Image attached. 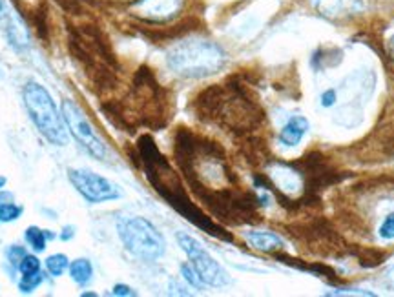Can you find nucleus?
I'll return each instance as SVG.
<instances>
[{
	"instance_id": "obj_1",
	"label": "nucleus",
	"mask_w": 394,
	"mask_h": 297,
	"mask_svg": "<svg viewBox=\"0 0 394 297\" xmlns=\"http://www.w3.org/2000/svg\"><path fill=\"white\" fill-rule=\"evenodd\" d=\"M141 155H143V161L144 164H146L148 180L152 183L153 188H155L181 216L186 217L190 223L203 228L210 235H215V237L221 239H230L229 235L224 234L223 228H220L215 223H212L199 208L193 206L189 195L184 194L183 186H181L179 179H177V176H175L174 170L170 168V164L165 161V157L159 153V150L155 148V145H153V140L150 139V137H143V139H141Z\"/></svg>"
},
{
	"instance_id": "obj_2",
	"label": "nucleus",
	"mask_w": 394,
	"mask_h": 297,
	"mask_svg": "<svg viewBox=\"0 0 394 297\" xmlns=\"http://www.w3.org/2000/svg\"><path fill=\"white\" fill-rule=\"evenodd\" d=\"M227 62V55L212 41L205 39H189L175 44L166 53L168 68L179 77L186 79H203L220 72Z\"/></svg>"
},
{
	"instance_id": "obj_3",
	"label": "nucleus",
	"mask_w": 394,
	"mask_h": 297,
	"mask_svg": "<svg viewBox=\"0 0 394 297\" xmlns=\"http://www.w3.org/2000/svg\"><path fill=\"white\" fill-rule=\"evenodd\" d=\"M24 104L30 113V119L41 131L48 143L55 146H66L68 131L64 126L63 113H58L51 95L48 93L44 86L39 82H27L24 86Z\"/></svg>"
},
{
	"instance_id": "obj_4",
	"label": "nucleus",
	"mask_w": 394,
	"mask_h": 297,
	"mask_svg": "<svg viewBox=\"0 0 394 297\" xmlns=\"http://www.w3.org/2000/svg\"><path fill=\"white\" fill-rule=\"evenodd\" d=\"M117 232L128 252L141 261H157L165 253V237L143 217H126L117 225Z\"/></svg>"
},
{
	"instance_id": "obj_5",
	"label": "nucleus",
	"mask_w": 394,
	"mask_h": 297,
	"mask_svg": "<svg viewBox=\"0 0 394 297\" xmlns=\"http://www.w3.org/2000/svg\"><path fill=\"white\" fill-rule=\"evenodd\" d=\"M177 243L183 248V252L189 256L190 265L193 266V270L199 274L201 281L208 286H214V289H221V286H227L230 283L229 274L224 272L223 266L215 261L210 253L206 252L203 244L193 239L192 235L179 232L177 234Z\"/></svg>"
},
{
	"instance_id": "obj_6",
	"label": "nucleus",
	"mask_w": 394,
	"mask_h": 297,
	"mask_svg": "<svg viewBox=\"0 0 394 297\" xmlns=\"http://www.w3.org/2000/svg\"><path fill=\"white\" fill-rule=\"evenodd\" d=\"M63 117L66 126L70 128V133L73 136V139L90 153L91 157L104 161L106 159V145L103 143V139L97 136V131L94 130V126L90 124V121L86 119V115L82 113V110L77 106L73 100L66 99L63 100Z\"/></svg>"
},
{
	"instance_id": "obj_7",
	"label": "nucleus",
	"mask_w": 394,
	"mask_h": 297,
	"mask_svg": "<svg viewBox=\"0 0 394 297\" xmlns=\"http://www.w3.org/2000/svg\"><path fill=\"white\" fill-rule=\"evenodd\" d=\"M68 179L73 188L91 204L106 203V201L121 197V192L112 180H108L106 177L99 176L91 170H77V168L68 170Z\"/></svg>"
},
{
	"instance_id": "obj_8",
	"label": "nucleus",
	"mask_w": 394,
	"mask_h": 297,
	"mask_svg": "<svg viewBox=\"0 0 394 297\" xmlns=\"http://www.w3.org/2000/svg\"><path fill=\"white\" fill-rule=\"evenodd\" d=\"M184 0H137L132 4L135 15L152 22H165L183 9Z\"/></svg>"
},
{
	"instance_id": "obj_9",
	"label": "nucleus",
	"mask_w": 394,
	"mask_h": 297,
	"mask_svg": "<svg viewBox=\"0 0 394 297\" xmlns=\"http://www.w3.org/2000/svg\"><path fill=\"white\" fill-rule=\"evenodd\" d=\"M314 9L329 20H341L360 15L365 9L363 0H312Z\"/></svg>"
},
{
	"instance_id": "obj_10",
	"label": "nucleus",
	"mask_w": 394,
	"mask_h": 297,
	"mask_svg": "<svg viewBox=\"0 0 394 297\" xmlns=\"http://www.w3.org/2000/svg\"><path fill=\"white\" fill-rule=\"evenodd\" d=\"M270 179H272L274 186L283 192V194H298L303 188V177L300 171H296L294 168L287 166V164H274L269 171Z\"/></svg>"
},
{
	"instance_id": "obj_11",
	"label": "nucleus",
	"mask_w": 394,
	"mask_h": 297,
	"mask_svg": "<svg viewBox=\"0 0 394 297\" xmlns=\"http://www.w3.org/2000/svg\"><path fill=\"white\" fill-rule=\"evenodd\" d=\"M246 243L250 244L254 250H260L265 253H272L278 252L285 246L283 239L279 235L272 234V232H258V230H250V232H245Z\"/></svg>"
},
{
	"instance_id": "obj_12",
	"label": "nucleus",
	"mask_w": 394,
	"mask_h": 297,
	"mask_svg": "<svg viewBox=\"0 0 394 297\" xmlns=\"http://www.w3.org/2000/svg\"><path fill=\"white\" fill-rule=\"evenodd\" d=\"M309 131V121L305 117H292L279 131V143L285 146H298Z\"/></svg>"
},
{
	"instance_id": "obj_13",
	"label": "nucleus",
	"mask_w": 394,
	"mask_h": 297,
	"mask_svg": "<svg viewBox=\"0 0 394 297\" xmlns=\"http://www.w3.org/2000/svg\"><path fill=\"white\" fill-rule=\"evenodd\" d=\"M68 270H70V277L73 279V283H77L79 286H86V284H90V281L94 279V265L86 257H81V259H75V261L70 263Z\"/></svg>"
},
{
	"instance_id": "obj_14",
	"label": "nucleus",
	"mask_w": 394,
	"mask_h": 297,
	"mask_svg": "<svg viewBox=\"0 0 394 297\" xmlns=\"http://www.w3.org/2000/svg\"><path fill=\"white\" fill-rule=\"evenodd\" d=\"M24 239L35 252H44L46 244L49 239H55V234H51L49 230H41L39 226H27L24 232Z\"/></svg>"
},
{
	"instance_id": "obj_15",
	"label": "nucleus",
	"mask_w": 394,
	"mask_h": 297,
	"mask_svg": "<svg viewBox=\"0 0 394 297\" xmlns=\"http://www.w3.org/2000/svg\"><path fill=\"white\" fill-rule=\"evenodd\" d=\"M68 266H70V259L64 253H53L46 259V268L53 277L63 275L68 270Z\"/></svg>"
},
{
	"instance_id": "obj_16",
	"label": "nucleus",
	"mask_w": 394,
	"mask_h": 297,
	"mask_svg": "<svg viewBox=\"0 0 394 297\" xmlns=\"http://www.w3.org/2000/svg\"><path fill=\"white\" fill-rule=\"evenodd\" d=\"M23 213H24V208L20 206V204H15L13 201H9V203H0V223L17 221Z\"/></svg>"
},
{
	"instance_id": "obj_17",
	"label": "nucleus",
	"mask_w": 394,
	"mask_h": 297,
	"mask_svg": "<svg viewBox=\"0 0 394 297\" xmlns=\"http://www.w3.org/2000/svg\"><path fill=\"white\" fill-rule=\"evenodd\" d=\"M44 281V274L42 272H37V274L23 275V279L18 281V290L20 293H32L33 290H37Z\"/></svg>"
},
{
	"instance_id": "obj_18",
	"label": "nucleus",
	"mask_w": 394,
	"mask_h": 297,
	"mask_svg": "<svg viewBox=\"0 0 394 297\" xmlns=\"http://www.w3.org/2000/svg\"><path fill=\"white\" fill-rule=\"evenodd\" d=\"M18 272L23 275H30V274H37L41 272V261L37 259L35 256H24L23 261L18 263Z\"/></svg>"
},
{
	"instance_id": "obj_19",
	"label": "nucleus",
	"mask_w": 394,
	"mask_h": 297,
	"mask_svg": "<svg viewBox=\"0 0 394 297\" xmlns=\"http://www.w3.org/2000/svg\"><path fill=\"white\" fill-rule=\"evenodd\" d=\"M181 274H183L184 281L189 284H192L193 289H203V286H205V283L201 281L199 274L193 270L192 265H181Z\"/></svg>"
},
{
	"instance_id": "obj_20",
	"label": "nucleus",
	"mask_w": 394,
	"mask_h": 297,
	"mask_svg": "<svg viewBox=\"0 0 394 297\" xmlns=\"http://www.w3.org/2000/svg\"><path fill=\"white\" fill-rule=\"evenodd\" d=\"M378 234H380L381 239H394V213H389V216L383 219V223L380 225V230H378Z\"/></svg>"
},
{
	"instance_id": "obj_21",
	"label": "nucleus",
	"mask_w": 394,
	"mask_h": 297,
	"mask_svg": "<svg viewBox=\"0 0 394 297\" xmlns=\"http://www.w3.org/2000/svg\"><path fill=\"white\" fill-rule=\"evenodd\" d=\"M26 253L27 252H26V250H24L23 246H17V244H13V246L8 248V252H6V256H8V261L18 268V263L23 261V257L26 256Z\"/></svg>"
},
{
	"instance_id": "obj_22",
	"label": "nucleus",
	"mask_w": 394,
	"mask_h": 297,
	"mask_svg": "<svg viewBox=\"0 0 394 297\" xmlns=\"http://www.w3.org/2000/svg\"><path fill=\"white\" fill-rule=\"evenodd\" d=\"M325 296H367V297H374V293L369 292V290H362V289H338L334 292H327Z\"/></svg>"
},
{
	"instance_id": "obj_23",
	"label": "nucleus",
	"mask_w": 394,
	"mask_h": 297,
	"mask_svg": "<svg viewBox=\"0 0 394 297\" xmlns=\"http://www.w3.org/2000/svg\"><path fill=\"white\" fill-rule=\"evenodd\" d=\"M112 296L128 297V296H137V292H135L132 286H128V284H115V286L112 289Z\"/></svg>"
},
{
	"instance_id": "obj_24",
	"label": "nucleus",
	"mask_w": 394,
	"mask_h": 297,
	"mask_svg": "<svg viewBox=\"0 0 394 297\" xmlns=\"http://www.w3.org/2000/svg\"><path fill=\"white\" fill-rule=\"evenodd\" d=\"M336 100H338L336 91H334V90L323 91V95H322V104H323V106H325V108H331L332 104H336Z\"/></svg>"
},
{
	"instance_id": "obj_25",
	"label": "nucleus",
	"mask_w": 394,
	"mask_h": 297,
	"mask_svg": "<svg viewBox=\"0 0 394 297\" xmlns=\"http://www.w3.org/2000/svg\"><path fill=\"white\" fill-rule=\"evenodd\" d=\"M75 237V226H66V228L63 230V234H61V239L63 241H70V239Z\"/></svg>"
},
{
	"instance_id": "obj_26",
	"label": "nucleus",
	"mask_w": 394,
	"mask_h": 297,
	"mask_svg": "<svg viewBox=\"0 0 394 297\" xmlns=\"http://www.w3.org/2000/svg\"><path fill=\"white\" fill-rule=\"evenodd\" d=\"M9 201H13V194H9V192H0V203H9Z\"/></svg>"
},
{
	"instance_id": "obj_27",
	"label": "nucleus",
	"mask_w": 394,
	"mask_h": 297,
	"mask_svg": "<svg viewBox=\"0 0 394 297\" xmlns=\"http://www.w3.org/2000/svg\"><path fill=\"white\" fill-rule=\"evenodd\" d=\"M387 53H389V57L390 59L394 60V35L390 37L389 39V42H387Z\"/></svg>"
},
{
	"instance_id": "obj_28",
	"label": "nucleus",
	"mask_w": 394,
	"mask_h": 297,
	"mask_svg": "<svg viewBox=\"0 0 394 297\" xmlns=\"http://www.w3.org/2000/svg\"><path fill=\"white\" fill-rule=\"evenodd\" d=\"M387 281H389V284L394 289V266L390 268L389 272H387Z\"/></svg>"
},
{
	"instance_id": "obj_29",
	"label": "nucleus",
	"mask_w": 394,
	"mask_h": 297,
	"mask_svg": "<svg viewBox=\"0 0 394 297\" xmlns=\"http://www.w3.org/2000/svg\"><path fill=\"white\" fill-rule=\"evenodd\" d=\"M97 293H94V292H81V297H95Z\"/></svg>"
},
{
	"instance_id": "obj_30",
	"label": "nucleus",
	"mask_w": 394,
	"mask_h": 297,
	"mask_svg": "<svg viewBox=\"0 0 394 297\" xmlns=\"http://www.w3.org/2000/svg\"><path fill=\"white\" fill-rule=\"evenodd\" d=\"M6 183H8V179H6V177H0V188H4Z\"/></svg>"
}]
</instances>
